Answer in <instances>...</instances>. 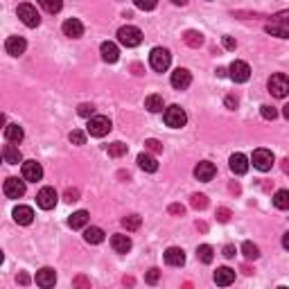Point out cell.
Returning <instances> with one entry per match:
<instances>
[{"mask_svg": "<svg viewBox=\"0 0 289 289\" xmlns=\"http://www.w3.org/2000/svg\"><path fill=\"white\" fill-rule=\"evenodd\" d=\"M117 41L122 45H126V48H135V45L142 43V32L135 25H124L117 30Z\"/></svg>", "mask_w": 289, "mask_h": 289, "instance_id": "cell-1", "label": "cell"}, {"mask_svg": "<svg viewBox=\"0 0 289 289\" xmlns=\"http://www.w3.org/2000/svg\"><path fill=\"white\" fill-rule=\"evenodd\" d=\"M269 93L273 97H287L289 95V77L282 72H275L269 77Z\"/></svg>", "mask_w": 289, "mask_h": 289, "instance_id": "cell-2", "label": "cell"}, {"mask_svg": "<svg viewBox=\"0 0 289 289\" xmlns=\"http://www.w3.org/2000/svg\"><path fill=\"white\" fill-rule=\"evenodd\" d=\"M149 63H152V68L156 72H165L172 63V54L165 48H154L152 54H149Z\"/></svg>", "mask_w": 289, "mask_h": 289, "instance_id": "cell-3", "label": "cell"}, {"mask_svg": "<svg viewBox=\"0 0 289 289\" xmlns=\"http://www.w3.org/2000/svg\"><path fill=\"white\" fill-rule=\"evenodd\" d=\"M88 133L93 135V138H102V135H106L108 131H111V120H108L106 115H93L88 120Z\"/></svg>", "mask_w": 289, "mask_h": 289, "instance_id": "cell-4", "label": "cell"}, {"mask_svg": "<svg viewBox=\"0 0 289 289\" xmlns=\"http://www.w3.org/2000/svg\"><path fill=\"white\" fill-rule=\"evenodd\" d=\"M185 122H188V115H185V111L179 104H172L170 108H165V124L167 126L181 129V126H185Z\"/></svg>", "mask_w": 289, "mask_h": 289, "instance_id": "cell-5", "label": "cell"}, {"mask_svg": "<svg viewBox=\"0 0 289 289\" xmlns=\"http://www.w3.org/2000/svg\"><path fill=\"white\" fill-rule=\"evenodd\" d=\"M18 18H21L27 27H39V23H41L39 12H36V7H34V5H30V3L18 5Z\"/></svg>", "mask_w": 289, "mask_h": 289, "instance_id": "cell-6", "label": "cell"}, {"mask_svg": "<svg viewBox=\"0 0 289 289\" xmlns=\"http://www.w3.org/2000/svg\"><path fill=\"white\" fill-rule=\"evenodd\" d=\"M253 167L260 172H269L271 165H273V154L269 152V149H255L253 152V158H251Z\"/></svg>", "mask_w": 289, "mask_h": 289, "instance_id": "cell-7", "label": "cell"}, {"mask_svg": "<svg viewBox=\"0 0 289 289\" xmlns=\"http://www.w3.org/2000/svg\"><path fill=\"white\" fill-rule=\"evenodd\" d=\"M3 192L7 199H21L25 194V181L16 179V176H9L3 185Z\"/></svg>", "mask_w": 289, "mask_h": 289, "instance_id": "cell-8", "label": "cell"}, {"mask_svg": "<svg viewBox=\"0 0 289 289\" xmlns=\"http://www.w3.org/2000/svg\"><path fill=\"white\" fill-rule=\"evenodd\" d=\"M59 201V194L54 188H41L39 194H36V203H39L43 210H52Z\"/></svg>", "mask_w": 289, "mask_h": 289, "instance_id": "cell-9", "label": "cell"}, {"mask_svg": "<svg viewBox=\"0 0 289 289\" xmlns=\"http://www.w3.org/2000/svg\"><path fill=\"white\" fill-rule=\"evenodd\" d=\"M230 72V79L235 81V84H244V81H248V77H251V68H248L246 61H233L228 68Z\"/></svg>", "mask_w": 289, "mask_h": 289, "instance_id": "cell-10", "label": "cell"}, {"mask_svg": "<svg viewBox=\"0 0 289 289\" xmlns=\"http://www.w3.org/2000/svg\"><path fill=\"white\" fill-rule=\"evenodd\" d=\"M23 179L32 181V183H36V181L43 179V167H41V163H36V161L23 163Z\"/></svg>", "mask_w": 289, "mask_h": 289, "instance_id": "cell-11", "label": "cell"}, {"mask_svg": "<svg viewBox=\"0 0 289 289\" xmlns=\"http://www.w3.org/2000/svg\"><path fill=\"white\" fill-rule=\"evenodd\" d=\"M34 280L41 289H52L54 282H57V273H54V269H50V266H43V269L36 271Z\"/></svg>", "mask_w": 289, "mask_h": 289, "instance_id": "cell-12", "label": "cell"}, {"mask_svg": "<svg viewBox=\"0 0 289 289\" xmlns=\"http://www.w3.org/2000/svg\"><path fill=\"white\" fill-rule=\"evenodd\" d=\"M170 81L176 90H185L190 84H192V75H190V70H185V68H176V70L172 72Z\"/></svg>", "mask_w": 289, "mask_h": 289, "instance_id": "cell-13", "label": "cell"}, {"mask_svg": "<svg viewBox=\"0 0 289 289\" xmlns=\"http://www.w3.org/2000/svg\"><path fill=\"white\" fill-rule=\"evenodd\" d=\"M215 174H217V167L212 165L210 161H201L197 167H194V176H197V181H203V183L212 181Z\"/></svg>", "mask_w": 289, "mask_h": 289, "instance_id": "cell-14", "label": "cell"}, {"mask_svg": "<svg viewBox=\"0 0 289 289\" xmlns=\"http://www.w3.org/2000/svg\"><path fill=\"white\" fill-rule=\"evenodd\" d=\"M27 43L23 36H9L7 41H5V50H7V54H12V57H21L23 52H25Z\"/></svg>", "mask_w": 289, "mask_h": 289, "instance_id": "cell-15", "label": "cell"}, {"mask_svg": "<svg viewBox=\"0 0 289 289\" xmlns=\"http://www.w3.org/2000/svg\"><path fill=\"white\" fill-rule=\"evenodd\" d=\"M14 221L21 226H30L34 221V210L30 206H18L14 208Z\"/></svg>", "mask_w": 289, "mask_h": 289, "instance_id": "cell-16", "label": "cell"}, {"mask_svg": "<svg viewBox=\"0 0 289 289\" xmlns=\"http://www.w3.org/2000/svg\"><path fill=\"white\" fill-rule=\"evenodd\" d=\"M165 262L170 266H183L185 264V253H183V248H179V246H170L165 251Z\"/></svg>", "mask_w": 289, "mask_h": 289, "instance_id": "cell-17", "label": "cell"}, {"mask_svg": "<svg viewBox=\"0 0 289 289\" xmlns=\"http://www.w3.org/2000/svg\"><path fill=\"white\" fill-rule=\"evenodd\" d=\"M63 34L70 36V39H79V36L84 34V25H81L79 18H68V21L63 23Z\"/></svg>", "mask_w": 289, "mask_h": 289, "instance_id": "cell-18", "label": "cell"}, {"mask_svg": "<svg viewBox=\"0 0 289 289\" xmlns=\"http://www.w3.org/2000/svg\"><path fill=\"white\" fill-rule=\"evenodd\" d=\"M230 170H233V174H246L248 172V158L244 156V154H233L228 161Z\"/></svg>", "mask_w": 289, "mask_h": 289, "instance_id": "cell-19", "label": "cell"}, {"mask_svg": "<svg viewBox=\"0 0 289 289\" xmlns=\"http://www.w3.org/2000/svg\"><path fill=\"white\" fill-rule=\"evenodd\" d=\"M99 52H102V59H104L106 63H115L117 59H120V50H117V45H115V43H111V41L102 43Z\"/></svg>", "mask_w": 289, "mask_h": 289, "instance_id": "cell-20", "label": "cell"}, {"mask_svg": "<svg viewBox=\"0 0 289 289\" xmlns=\"http://www.w3.org/2000/svg\"><path fill=\"white\" fill-rule=\"evenodd\" d=\"M233 280H235V271L228 269V266H219V269L215 271V282L219 284V287H228Z\"/></svg>", "mask_w": 289, "mask_h": 289, "instance_id": "cell-21", "label": "cell"}, {"mask_svg": "<svg viewBox=\"0 0 289 289\" xmlns=\"http://www.w3.org/2000/svg\"><path fill=\"white\" fill-rule=\"evenodd\" d=\"M3 158H5V163H9V165H18V163L23 161L21 149H18L16 144H5V147H3Z\"/></svg>", "mask_w": 289, "mask_h": 289, "instance_id": "cell-22", "label": "cell"}, {"mask_svg": "<svg viewBox=\"0 0 289 289\" xmlns=\"http://www.w3.org/2000/svg\"><path fill=\"white\" fill-rule=\"evenodd\" d=\"M111 246L115 253H129L131 251V239L129 235H113L111 237Z\"/></svg>", "mask_w": 289, "mask_h": 289, "instance_id": "cell-23", "label": "cell"}, {"mask_svg": "<svg viewBox=\"0 0 289 289\" xmlns=\"http://www.w3.org/2000/svg\"><path fill=\"white\" fill-rule=\"evenodd\" d=\"M88 224V212L86 210H77V212H72L70 215V219H68V226L70 228H84V226Z\"/></svg>", "mask_w": 289, "mask_h": 289, "instance_id": "cell-24", "label": "cell"}, {"mask_svg": "<svg viewBox=\"0 0 289 289\" xmlns=\"http://www.w3.org/2000/svg\"><path fill=\"white\" fill-rule=\"evenodd\" d=\"M84 239H86L88 244H99V242H104V230L97 228V226H90V228L84 230Z\"/></svg>", "mask_w": 289, "mask_h": 289, "instance_id": "cell-25", "label": "cell"}, {"mask_svg": "<svg viewBox=\"0 0 289 289\" xmlns=\"http://www.w3.org/2000/svg\"><path fill=\"white\" fill-rule=\"evenodd\" d=\"M138 165H140V170H144V172H156L158 170V163H156V158H154L152 154H140Z\"/></svg>", "mask_w": 289, "mask_h": 289, "instance_id": "cell-26", "label": "cell"}, {"mask_svg": "<svg viewBox=\"0 0 289 289\" xmlns=\"http://www.w3.org/2000/svg\"><path fill=\"white\" fill-rule=\"evenodd\" d=\"M23 126H18V124H7L5 126V138L9 140V142H21L23 140Z\"/></svg>", "mask_w": 289, "mask_h": 289, "instance_id": "cell-27", "label": "cell"}, {"mask_svg": "<svg viewBox=\"0 0 289 289\" xmlns=\"http://www.w3.org/2000/svg\"><path fill=\"white\" fill-rule=\"evenodd\" d=\"M273 206L278 210H289V190H278L273 194Z\"/></svg>", "mask_w": 289, "mask_h": 289, "instance_id": "cell-28", "label": "cell"}, {"mask_svg": "<svg viewBox=\"0 0 289 289\" xmlns=\"http://www.w3.org/2000/svg\"><path fill=\"white\" fill-rule=\"evenodd\" d=\"M144 108H147V111H152V113L163 111V108H165V104H163V97H161V95H149V97L144 99Z\"/></svg>", "mask_w": 289, "mask_h": 289, "instance_id": "cell-29", "label": "cell"}, {"mask_svg": "<svg viewBox=\"0 0 289 289\" xmlns=\"http://www.w3.org/2000/svg\"><path fill=\"white\" fill-rule=\"evenodd\" d=\"M183 39H185V43H188L190 48H201V45H203V34H201V32L188 30V32H185Z\"/></svg>", "mask_w": 289, "mask_h": 289, "instance_id": "cell-30", "label": "cell"}, {"mask_svg": "<svg viewBox=\"0 0 289 289\" xmlns=\"http://www.w3.org/2000/svg\"><path fill=\"white\" fill-rule=\"evenodd\" d=\"M197 257L203 262V264H210L212 257H215V251H212L210 244H201V246L197 248Z\"/></svg>", "mask_w": 289, "mask_h": 289, "instance_id": "cell-31", "label": "cell"}, {"mask_svg": "<svg viewBox=\"0 0 289 289\" xmlns=\"http://www.w3.org/2000/svg\"><path fill=\"white\" fill-rule=\"evenodd\" d=\"M242 253H244L246 260H257V257H260V248H257L253 242H244L242 244Z\"/></svg>", "mask_w": 289, "mask_h": 289, "instance_id": "cell-32", "label": "cell"}, {"mask_svg": "<svg viewBox=\"0 0 289 289\" xmlns=\"http://www.w3.org/2000/svg\"><path fill=\"white\" fill-rule=\"evenodd\" d=\"M140 224H142V219H140L138 215H129V217H124V219H122V226H124L126 230H138Z\"/></svg>", "mask_w": 289, "mask_h": 289, "instance_id": "cell-33", "label": "cell"}, {"mask_svg": "<svg viewBox=\"0 0 289 289\" xmlns=\"http://www.w3.org/2000/svg\"><path fill=\"white\" fill-rule=\"evenodd\" d=\"M264 32L271 36H278V39H289V30H284V27H280V25H266Z\"/></svg>", "mask_w": 289, "mask_h": 289, "instance_id": "cell-34", "label": "cell"}, {"mask_svg": "<svg viewBox=\"0 0 289 289\" xmlns=\"http://www.w3.org/2000/svg\"><path fill=\"white\" fill-rule=\"evenodd\" d=\"M124 154H126V144L124 142L108 144V156H111V158H120V156H124Z\"/></svg>", "mask_w": 289, "mask_h": 289, "instance_id": "cell-35", "label": "cell"}, {"mask_svg": "<svg viewBox=\"0 0 289 289\" xmlns=\"http://www.w3.org/2000/svg\"><path fill=\"white\" fill-rule=\"evenodd\" d=\"M41 7H43L45 12H50V14H57V12H61L63 5L59 3V0H41Z\"/></svg>", "mask_w": 289, "mask_h": 289, "instance_id": "cell-36", "label": "cell"}, {"mask_svg": "<svg viewBox=\"0 0 289 289\" xmlns=\"http://www.w3.org/2000/svg\"><path fill=\"white\" fill-rule=\"evenodd\" d=\"M72 289H90V280L86 278L84 273L75 275V278H72Z\"/></svg>", "mask_w": 289, "mask_h": 289, "instance_id": "cell-37", "label": "cell"}, {"mask_svg": "<svg viewBox=\"0 0 289 289\" xmlns=\"http://www.w3.org/2000/svg\"><path fill=\"white\" fill-rule=\"evenodd\" d=\"M206 206H208L206 194H192V208H197V210H203Z\"/></svg>", "mask_w": 289, "mask_h": 289, "instance_id": "cell-38", "label": "cell"}, {"mask_svg": "<svg viewBox=\"0 0 289 289\" xmlns=\"http://www.w3.org/2000/svg\"><path fill=\"white\" fill-rule=\"evenodd\" d=\"M260 113L264 120H275V117H278V111H275L273 106H269V104H264V106L260 108Z\"/></svg>", "mask_w": 289, "mask_h": 289, "instance_id": "cell-39", "label": "cell"}, {"mask_svg": "<svg viewBox=\"0 0 289 289\" xmlns=\"http://www.w3.org/2000/svg\"><path fill=\"white\" fill-rule=\"evenodd\" d=\"M77 113H79L81 117H93V113H95V106L93 104H79V108H77Z\"/></svg>", "mask_w": 289, "mask_h": 289, "instance_id": "cell-40", "label": "cell"}, {"mask_svg": "<svg viewBox=\"0 0 289 289\" xmlns=\"http://www.w3.org/2000/svg\"><path fill=\"white\" fill-rule=\"evenodd\" d=\"M144 147H147L152 154H161V152H163V144L158 142L156 138H149V140H144Z\"/></svg>", "mask_w": 289, "mask_h": 289, "instance_id": "cell-41", "label": "cell"}, {"mask_svg": "<svg viewBox=\"0 0 289 289\" xmlns=\"http://www.w3.org/2000/svg\"><path fill=\"white\" fill-rule=\"evenodd\" d=\"M70 142L72 144H84L86 142V133H84V131H70Z\"/></svg>", "mask_w": 289, "mask_h": 289, "instance_id": "cell-42", "label": "cell"}, {"mask_svg": "<svg viewBox=\"0 0 289 289\" xmlns=\"http://www.w3.org/2000/svg\"><path fill=\"white\" fill-rule=\"evenodd\" d=\"M63 199H66L68 203L79 201V190H77V188H68V190H66V194H63Z\"/></svg>", "mask_w": 289, "mask_h": 289, "instance_id": "cell-43", "label": "cell"}, {"mask_svg": "<svg viewBox=\"0 0 289 289\" xmlns=\"http://www.w3.org/2000/svg\"><path fill=\"white\" fill-rule=\"evenodd\" d=\"M144 280H147V284H156L158 280H161V271H158V269H149L147 275H144Z\"/></svg>", "mask_w": 289, "mask_h": 289, "instance_id": "cell-44", "label": "cell"}, {"mask_svg": "<svg viewBox=\"0 0 289 289\" xmlns=\"http://www.w3.org/2000/svg\"><path fill=\"white\" fill-rule=\"evenodd\" d=\"M230 217H233V212H230L228 208H217V219H219L221 224H226Z\"/></svg>", "mask_w": 289, "mask_h": 289, "instance_id": "cell-45", "label": "cell"}, {"mask_svg": "<svg viewBox=\"0 0 289 289\" xmlns=\"http://www.w3.org/2000/svg\"><path fill=\"white\" fill-rule=\"evenodd\" d=\"M273 21H275V23H282V25H289V9L273 14Z\"/></svg>", "mask_w": 289, "mask_h": 289, "instance_id": "cell-46", "label": "cell"}, {"mask_svg": "<svg viewBox=\"0 0 289 289\" xmlns=\"http://www.w3.org/2000/svg\"><path fill=\"white\" fill-rule=\"evenodd\" d=\"M221 43H224V48H226V50H235L237 41H235L233 36H224V39H221Z\"/></svg>", "mask_w": 289, "mask_h": 289, "instance_id": "cell-47", "label": "cell"}, {"mask_svg": "<svg viewBox=\"0 0 289 289\" xmlns=\"http://www.w3.org/2000/svg\"><path fill=\"white\" fill-rule=\"evenodd\" d=\"M170 212H172V215H183L185 208L181 206V203H172V206H170Z\"/></svg>", "mask_w": 289, "mask_h": 289, "instance_id": "cell-48", "label": "cell"}, {"mask_svg": "<svg viewBox=\"0 0 289 289\" xmlns=\"http://www.w3.org/2000/svg\"><path fill=\"white\" fill-rule=\"evenodd\" d=\"M224 257H228V260H230V257H235V246H233V244H226V246H224Z\"/></svg>", "mask_w": 289, "mask_h": 289, "instance_id": "cell-49", "label": "cell"}, {"mask_svg": "<svg viewBox=\"0 0 289 289\" xmlns=\"http://www.w3.org/2000/svg\"><path fill=\"white\" fill-rule=\"evenodd\" d=\"M135 7H140V9H156V3H142V0H135Z\"/></svg>", "mask_w": 289, "mask_h": 289, "instance_id": "cell-50", "label": "cell"}, {"mask_svg": "<svg viewBox=\"0 0 289 289\" xmlns=\"http://www.w3.org/2000/svg\"><path fill=\"white\" fill-rule=\"evenodd\" d=\"M226 106H228V108H237V97L228 95V97H226Z\"/></svg>", "mask_w": 289, "mask_h": 289, "instance_id": "cell-51", "label": "cell"}, {"mask_svg": "<svg viewBox=\"0 0 289 289\" xmlns=\"http://www.w3.org/2000/svg\"><path fill=\"white\" fill-rule=\"evenodd\" d=\"M18 282H21V284H27V282H30V275H27L25 271H23V273H18Z\"/></svg>", "mask_w": 289, "mask_h": 289, "instance_id": "cell-52", "label": "cell"}, {"mask_svg": "<svg viewBox=\"0 0 289 289\" xmlns=\"http://www.w3.org/2000/svg\"><path fill=\"white\" fill-rule=\"evenodd\" d=\"M282 172H284V174H289V158H284V161H282Z\"/></svg>", "mask_w": 289, "mask_h": 289, "instance_id": "cell-53", "label": "cell"}, {"mask_svg": "<svg viewBox=\"0 0 289 289\" xmlns=\"http://www.w3.org/2000/svg\"><path fill=\"white\" fill-rule=\"evenodd\" d=\"M282 246H284V248H287V251H289V233H287V235H284V237H282Z\"/></svg>", "mask_w": 289, "mask_h": 289, "instance_id": "cell-54", "label": "cell"}, {"mask_svg": "<svg viewBox=\"0 0 289 289\" xmlns=\"http://www.w3.org/2000/svg\"><path fill=\"white\" fill-rule=\"evenodd\" d=\"M282 115L289 120V104H284V106H282Z\"/></svg>", "mask_w": 289, "mask_h": 289, "instance_id": "cell-55", "label": "cell"}, {"mask_svg": "<svg viewBox=\"0 0 289 289\" xmlns=\"http://www.w3.org/2000/svg\"><path fill=\"white\" fill-rule=\"evenodd\" d=\"M133 72H135V75H142V68H140L138 63H135V66H133Z\"/></svg>", "mask_w": 289, "mask_h": 289, "instance_id": "cell-56", "label": "cell"}, {"mask_svg": "<svg viewBox=\"0 0 289 289\" xmlns=\"http://www.w3.org/2000/svg\"><path fill=\"white\" fill-rule=\"evenodd\" d=\"M226 75V68H217V77H224Z\"/></svg>", "mask_w": 289, "mask_h": 289, "instance_id": "cell-57", "label": "cell"}, {"mask_svg": "<svg viewBox=\"0 0 289 289\" xmlns=\"http://www.w3.org/2000/svg\"><path fill=\"white\" fill-rule=\"evenodd\" d=\"M278 289H289V287H278Z\"/></svg>", "mask_w": 289, "mask_h": 289, "instance_id": "cell-58", "label": "cell"}]
</instances>
